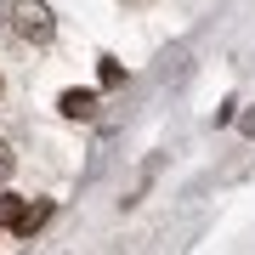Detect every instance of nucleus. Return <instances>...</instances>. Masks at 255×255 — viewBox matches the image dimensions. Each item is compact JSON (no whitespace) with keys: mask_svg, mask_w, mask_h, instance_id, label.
Returning a JSON list of instances; mask_svg holds the SVG:
<instances>
[{"mask_svg":"<svg viewBox=\"0 0 255 255\" xmlns=\"http://www.w3.org/2000/svg\"><path fill=\"white\" fill-rule=\"evenodd\" d=\"M6 23L17 28V34L28 40V46H46V40L57 34V17H51V6H40V0H11Z\"/></svg>","mask_w":255,"mask_h":255,"instance_id":"f257e3e1","label":"nucleus"},{"mask_svg":"<svg viewBox=\"0 0 255 255\" xmlns=\"http://www.w3.org/2000/svg\"><path fill=\"white\" fill-rule=\"evenodd\" d=\"M51 216H57V204H51V199H34V204H23V216H17V227H11V233H23V238H34V233L46 227Z\"/></svg>","mask_w":255,"mask_h":255,"instance_id":"f03ea898","label":"nucleus"},{"mask_svg":"<svg viewBox=\"0 0 255 255\" xmlns=\"http://www.w3.org/2000/svg\"><path fill=\"white\" fill-rule=\"evenodd\" d=\"M63 119H97V91H63Z\"/></svg>","mask_w":255,"mask_h":255,"instance_id":"7ed1b4c3","label":"nucleus"},{"mask_svg":"<svg viewBox=\"0 0 255 255\" xmlns=\"http://www.w3.org/2000/svg\"><path fill=\"white\" fill-rule=\"evenodd\" d=\"M17 216H23V199L17 193H0V227H17Z\"/></svg>","mask_w":255,"mask_h":255,"instance_id":"20e7f679","label":"nucleus"},{"mask_svg":"<svg viewBox=\"0 0 255 255\" xmlns=\"http://www.w3.org/2000/svg\"><path fill=\"white\" fill-rule=\"evenodd\" d=\"M119 80H125V68H119L114 57H102V85H119Z\"/></svg>","mask_w":255,"mask_h":255,"instance_id":"39448f33","label":"nucleus"},{"mask_svg":"<svg viewBox=\"0 0 255 255\" xmlns=\"http://www.w3.org/2000/svg\"><path fill=\"white\" fill-rule=\"evenodd\" d=\"M11 170H17V153H11V147H6V142H0V182H6V176H11Z\"/></svg>","mask_w":255,"mask_h":255,"instance_id":"423d86ee","label":"nucleus"},{"mask_svg":"<svg viewBox=\"0 0 255 255\" xmlns=\"http://www.w3.org/2000/svg\"><path fill=\"white\" fill-rule=\"evenodd\" d=\"M238 125H244V136H255V108H250L244 119H238Z\"/></svg>","mask_w":255,"mask_h":255,"instance_id":"0eeeda50","label":"nucleus"},{"mask_svg":"<svg viewBox=\"0 0 255 255\" xmlns=\"http://www.w3.org/2000/svg\"><path fill=\"white\" fill-rule=\"evenodd\" d=\"M6 11H11V6H6V0H0V28H6Z\"/></svg>","mask_w":255,"mask_h":255,"instance_id":"6e6552de","label":"nucleus"},{"mask_svg":"<svg viewBox=\"0 0 255 255\" xmlns=\"http://www.w3.org/2000/svg\"><path fill=\"white\" fill-rule=\"evenodd\" d=\"M0 91H6V85H0Z\"/></svg>","mask_w":255,"mask_h":255,"instance_id":"1a4fd4ad","label":"nucleus"}]
</instances>
